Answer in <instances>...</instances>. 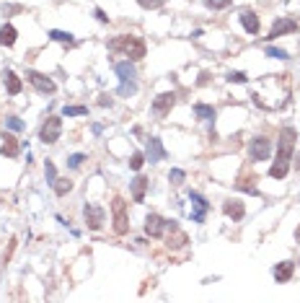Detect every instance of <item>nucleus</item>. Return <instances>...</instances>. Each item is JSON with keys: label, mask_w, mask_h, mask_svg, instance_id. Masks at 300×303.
<instances>
[{"label": "nucleus", "mask_w": 300, "mask_h": 303, "mask_svg": "<svg viewBox=\"0 0 300 303\" xmlns=\"http://www.w3.org/2000/svg\"><path fill=\"white\" fill-rule=\"evenodd\" d=\"M109 50L112 52H122L127 55L130 60H142L145 57V41L140 36H130V34H124V36H114L109 41Z\"/></svg>", "instance_id": "obj_1"}, {"label": "nucleus", "mask_w": 300, "mask_h": 303, "mask_svg": "<svg viewBox=\"0 0 300 303\" xmlns=\"http://www.w3.org/2000/svg\"><path fill=\"white\" fill-rule=\"evenodd\" d=\"M295 140H297L295 127H282L280 129V143H277V158H280V161H292V156H295Z\"/></svg>", "instance_id": "obj_2"}, {"label": "nucleus", "mask_w": 300, "mask_h": 303, "mask_svg": "<svg viewBox=\"0 0 300 303\" xmlns=\"http://www.w3.org/2000/svg\"><path fill=\"white\" fill-rule=\"evenodd\" d=\"M60 135H62V119L60 117H47L44 124H41V129H39V140L52 145V143L60 140Z\"/></svg>", "instance_id": "obj_3"}, {"label": "nucleus", "mask_w": 300, "mask_h": 303, "mask_svg": "<svg viewBox=\"0 0 300 303\" xmlns=\"http://www.w3.org/2000/svg\"><path fill=\"white\" fill-rule=\"evenodd\" d=\"M112 215H114V231L119 236H124L127 231H130V221H127V202L122 197H114L112 202Z\"/></svg>", "instance_id": "obj_4"}, {"label": "nucleus", "mask_w": 300, "mask_h": 303, "mask_svg": "<svg viewBox=\"0 0 300 303\" xmlns=\"http://www.w3.org/2000/svg\"><path fill=\"white\" fill-rule=\"evenodd\" d=\"M248 156H251V161H267V158L272 156V143H269V138H264V135L254 138V140L248 143Z\"/></svg>", "instance_id": "obj_5"}, {"label": "nucleus", "mask_w": 300, "mask_h": 303, "mask_svg": "<svg viewBox=\"0 0 300 303\" xmlns=\"http://www.w3.org/2000/svg\"><path fill=\"white\" fill-rule=\"evenodd\" d=\"M26 78H29V83L34 85V89H36L39 94H55V91H57L55 80H52V78H47L44 73H36V70H26Z\"/></svg>", "instance_id": "obj_6"}, {"label": "nucleus", "mask_w": 300, "mask_h": 303, "mask_svg": "<svg viewBox=\"0 0 300 303\" xmlns=\"http://www.w3.org/2000/svg\"><path fill=\"white\" fill-rule=\"evenodd\" d=\"M83 218H85V226H88L91 231H101V226L106 221V212L98 205H85L83 207Z\"/></svg>", "instance_id": "obj_7"}, {"label": "nucleus", "mask_w": 300, "mask_h": 303, "mask_svg": "<svg viewBox=\"0 0 300 303\" xmlns=\"http://www.w3.org/2000/svg\"><path fill=\"white\" fill-rule=\"evenodd\" d=\"M189 200H191V205H194V212H191V221H194V223H205L207 212H210V202L202 197L199 192H194V189H189Z\"/></svg>", "instance_id": "obj_8"}, {"label": "nucleus", "mask_w": 300, "mask_h": 303, "mask_svg": "<svg viewBox=\"0 0 300 303\" xmlns=\"http://www.w3.org/2000/svg\"><path fill=\"white\" fill-rule=\"evenodd\" d=\"M166 226H168V221L161 218L158 212H150L145 218V233L150 236V239H161V236L166 233Z\"/></svg>", "instance_id": "obj_9"}, {"label": "nucleus", "mask_w": 300, "mask_h": 303, "mask_svg": "<svg viewBox=\"0 0 300 303\" xmlns=\"http://www.w3.org/2000/svg\"><path fill=\"white\" fill-rule=\"evenodd\" d=\"M166 233H168V236H166V246H168V249H181V246H186V241H189V239H186V233H184L174 221H168Z\"/></svg>", "instance_id": "obj_10"}, {"label": "nucleus", "mask_w": 300, "mask_h": 303, "mask_svg": "<svg viewBox=\"0 0 300 303\" xmlns=\"http://www.w3.org/2000/svg\"><path fill=\"white\" fill-rule=\"evenodd\" d=\"M176 106V94L174 91H166V94H161V96H156V101H153V112L158 114V117H166L171 109Z\"/></svg>", "instance_id": "obj_11"}, {"label": "nucleus", "mask_w": 300, "mask_h": 303, "mask_svg": "<svg viewBox=\"0 0 300 303\" xmlns=\"http://www.w3.org/2000/svg\"><path fill=\"white\" fill-rule=\"evenodd\" d=\"M297 31V21L295 18H277L272 24V31H269V39H277V36H285V34H295Z\"/></svg>", "instance_id": "obj_12"}, {"label": "nucleus", "mask_w": 300, "mask_h": 303, "mask_svg": "<svg viewBox=\"0 0 300 303\" xmlns=\"http://www.w3.org/2000/svg\"><path fill=\"white\" fill-rule=\"evenodd\" d=\"M163 158H166V148H163V143H161L158 138H150V140H147V150H145V161L158 163V161H163Z\"/></svg>", "instance_id": "obj_13"}, {"label": "nucleus", "mask_w": 300, "mask_h": 303, "mask_svg": "<svg viewBox=\"0 0 300 303\" xmlns=\"http://www.w3.org/2000/svg\"><path fill=\"white\" fill-rule=\"evenodd\" d=\"M241 24H243V29H246L251 36H256V34H259V29H262L259 16H256L254 11H243V13H241Z\"/></svg>", "instance_id": "obj_14"}, {"label": "nucleus", "mask_w": 300, "mask_h": 303, "mask_svg": "<svg viewBox=\"0 0 300 303\" xmlns=\"http://www.w3.org/2000/svg\"><path fill=\"white\" fill-rule=\"evenodd\" d=\"M223 212L228 215V218H233V221H241L246 215V207L238 200H228V202H223Z\"/></svg>", "instance_id": "obj_15"}, {"label": "nucleus", "mask_w": 300, "mask_h": 303, "mask_svg": "<svg viewBox=\"0 0 300 303\" xmlns=\"http://www.w3.org/2000/svg\"><path fill=\"white\" fill-rule=\"evenodd\" d=\"M292 272H295V265H292V262H280V265H274V270H272V275H274L277 283H287V280L292 277Z\"/></svg>", "instance_id": "obj_16"}, {"label": "nucleus", "mask_w": 300, "mask_h": 303, "mask_svg": "<svg viewBox=\"0 0 300 303\" xmlns=\"http://www.w3.org/2000/svg\"><path fill=\"white\" fill-rule=\"evenodd\" d=\"M147 179L145 177H135V182H132V200L135 202H145V192H147Z\"/></svg>", "instance_id": "obj_17"}, {"label": "nucleus", "mask_w": 300, "mask_h": 303, "mask_svg": "<svg viewBox=\"0 0 300 303\" xmlns=\"http://www.w3.org/2000/svg\"><path fill=\"white\" fill-rule=\"evenodd\" d=\"M194 114H197V119H202V122H212V124H215V117H218V112L212 109L210 104H194Z\"/></svg>", "instance_id": "obj_18"}, {"label": "nucleus", "mask_w": 300, "mask_h": 303, "mask_svg": "<svg viewBox=\"0 0 300 303\" xmlns=\"http://www.w3.org/2000/svg\"><path fill=\"white\" fill-rule=\"evenodd\" d=\"M114 70H117V75H119V80H135V65L127 60V62H117L114 65Z\"/></svg>", "instance_id": "obj_19"}, {"label": "nucleus", "mask_w": 300, "mask_h": 303, "mask_svg": "<svg viewBox=\"0 0 300 303\" xmlns=\"http://www.w3.org/2000/svg\"><path fill=\"white\" fill-rule=\"evenodd\" d=\"M16 36H18L16 26L3 24V29H0V45H3V47H13L16 45Z\"/></svg>", "instance_id": "obj_20"}, {"label": "nucleus", "mask_w": 300, "mask_h": 303, "mask_svg": "<svg viewBox=\"0 0 300 303\" xmlns=\"http://www.w3.org/2000/svg\"><path fill=\"white\" fill-rule=\"evenodd\" d=\"M287 171H290V161L274 158V163H272V168H269V177H272V179H285Z\"/></svg>", "instance_id": "obj_21"}, {"label": "nucleus", "mask_w": 300, "mask_h": 303, "mask_svg": "<svg viewBox=\"0 0 300 303\" xmlns=\"http://www.w3.org/2000/svg\"><path fill=\"white\" fill-rule=\"evenodd\" d=\"M6 89H8V94H11V96H18V94H21V89H24V83H21V78H18L13 70H8V73H6Z\"/></svg>", "instance_id": "obj_22"}, {"label": "nucleus", "mask_w": 300, "mask_h": 303, "mask_svg": "<svg viewBox=\"0 0 300 303\" xmlns=\"http://www.w3.org/2000/svg\"><path fill=\"white\" fill-rule=\"evenodd\" d=\"M18 140L13 138V135H6V140H3V148H0V153H3L6 158H16L18 156Z\"/></svg>", "instance_id": "obj_23"}, {"label": "nucleus", "mask_w": 300, "mask_h": 303, "mask_svg": "<svg viewBox=\"0 0 300 303\" xmlns=\"http://www.w3.org/2000/svg\"><path fill=\"white\" fill-rule=\"evenodd\" d=\"M235 189H241V192H248V194H259V189H256V177H241L238 182H235Z\"/></svg>", "instance_id": "obj_24"}, {"label": "nucleus", "mask_w": 300, "mask_h": 303, "mask_svg": "<svg viewBox=\"0 0 300 303\" xmlns=\"http://www.w3.org/2000/svg\"><path fill=\"white\" fill-rule=\"evenodd\" d=\"M117 94L124 96V99H127V96H135V94H137V83H135V80H122L119 89H117Z\"/></svg>", "instance_id": "obj_25"}, {"label": "nucleus", "mask_w": 300, "mask_h": 303, "mask_svg": "<svg viewBox=\"0 0 300 303\" xmlns=\"http://www.w3.org/2000/svg\"><path fill=\"white\" fill-rule=\"evenodd\" d=\"M49 39H55V41H62V45H73V34H70V31L52 29V31H49Z\"/></svg>", "instance_id": "obj_26"}, {"label": "nucleus", "mask_w": 300, "mask_h": 303, "mask_svg": "<svg viewBox=\"0 0 300 303\" xmlns=\"http://www.w3.org/2000/svg\"><path fill=\"white\" fill-rule=\"evenodd\" d=\"M52 187H55V192L60 194V197H65V194L73 189V182H70V179H55Z\"/></svg>", "instance_id": "obj_27"}, {"label": "nucleus", "mask_w": 300, "mask_h": 303, "mask_svg": "<svg viewBox=\"0 0 300 303\" xmlns=\"http://www.w3.org/2000/svg\"><path fill=\"white\" fill-rule=\"evenodd\" d=\"M62 114H65V117H85V114H88V106H65Z\"/></svg>", "instance_id": "obj_28"}, {"label": "nucleus", "mask_w": 300, "mask_h": 303, "mask_svg": "<svg viewBox=\"0 0 300 303\" xmlns=\"http://www.w3.org/2000/svg\"><path fill=\"white\" fill-rule=\"evenodd\" d=\"M137 3H140V8H145V11H156V8L166 6L168 0H137Z\"/></svg>", "instance_id": "obj_29"}, {"label": "nucleus", "mask_w": 300, "mask_h": 303, "mask_svg": "<svg viewBox=\"0 0 300 303\" xmlns=\"http://www.w3.org/2000/svg\"><path fill=\"white\" fill-rule=\"evenodd\" d=\"M230 3H233V0H205V6L212 8V11H225Z\"/></svg>", "instance_id": "obj_30"}, {"label": "nucleus", "mask_w": 300, "mask_h": 303, "mask_svg": "<svg viewBox=\"0 0 300 303\" xmlns=\"http://www.w3.org/2000/svg\"><path fill=\"white\" fill-rule=\"evenodd\" d=\"M264 52H267V57H272V60H287V57H290V55H287L285 50H280V47H267Z\"/></svg>", "instance_id": "obj_31"}, {"label": "nucleus", "mask_w": 300, "mask_h": 303, "mask_svg": "<svg viewBox=\"0 0 300 303\" xmlns=\"http://www.w3.org/2000/svg\"><path fill=\"white\" fill-rule=\"evenodd\" d=\"M184 171L181 168H171V174H168V179H171V184H174V187H179V184H184Z\"/></svg>", "instance_id": "obj_32"}, {"label": "nucleus", "mask_w": 300, "mask_h": 303, "mask_svg": "<svg viewBox=\"0 0 300 303\" xmlns=\"http://www.w3.org/2000/svg\"><path fill=\"white\" fill-rule=\"evenodd\" d=\"M142 163H145V153H140V150H137V153H132V158H130V168H132V171H140Z\"/></svg>", "instance_id": "obj_33"}, {"label": "nucleus", "mask_w": 300, "mask_h": 303, "mask_svg": "<svg viewBox=\"0 0 300 303\" xmlns=\"http://www.w3.org/2000/svg\"><path fill=\"white\" fill-rule=\"evenodd\" d=\"M44 177H47V184H55V179H57V168H55L52 161L44 163Z\"/></svg>", "instance_id": "obj_34"}, {"label": "nucleus", "mask_w": 300, "mask_h": 303, "mask_svg": "<svg viewBox=\"0 0 300 303\" xmlns=\"http://www.w3.org/2000/svg\"><path fill=\"white\" fill-rule=\"evenodd\" d=\"M6 124H8V129H13V133H21V129H24V122H21L18 117H8Z\"/></svg>", "instance_id": "obj_35"}, {"label": "nucleus", "mask_w": 300, "mask_h": 303, "mask_svg": "<svg viewBox=\"0 0 300 303\" xmlns=\"http://www.w3.org/2000/svg\"><path fill=\"white\" fill-rule=\"evenodd\" d=\"M248 78H246V73H238V70H235V73H228V83H246Z\"/></svg>", "instance_id": "obj_36"}, {"label": "nucleus", "mask_w": 300, "mask_h": 303, "mask_svg": "<svg viewBox=\"0 0 300 303\" xmlns=\"http://www.w3.org/2000/svg\"><path fill=\"white\" fill-rule=\"evenodd\" d=\"M83 161H85V156H83V153H75V156H70V158H68V166H70V168H80V163H83Z\"/></svg>", "instance_id": "obj_37"}, {"label": "nucleus", "mask_w": 300, "mask_h": 303, "mask_svg": "<svg viewBox=\"0 0 300 303\" xmlns=\"http://www.w3.org/2000/svg\"><path fill=\"white\" fill-rule=\"evenodd\" d=\"M112 104H114V101H112L109 94H101V96H98V106H112Z\"/></svg>", "instance_id": "obj_38"}, {"label": "nucleus", "mask_w": 300, "mask_h": 303, "mask_svg": "<svg viewBox=\"0 0 300 303\" xmlns=\"http://www.w3.org/2000/svg\"><path fill=\"white\" fill-rule=\"evenodd\" d=\"M93 16H96V18L101 21V24H109V16H106V13H104L101 8H96V11H93Z\"/></svg>", "instance_id": "obj_39"}, {"label": "nucleus", "mask_w": 300, "mask_h": 303, "mask_svg": "<svg viewBox=\"0 0 300 303\" xmlns=\"http://www.w3.org/2000/svg\"><path fill=\"white\" fill-rule=\"evenodd\" d=\"M207 80H210V75H207V73H202V75H199V85H207Z\"/></svg>", "instance_id": "obj_40"}, {"label": "nucleus", "mask_w": 300, "mask_h": 303, "mask_svg": "<svg viewBox=\"0 0 300 303\" xmlns=\"http://www.w3.org/2000/svg\"><path fill=\"white\" fill-rule=\"evenodd\" d=\"M295 168H297V171H300V156H297V158H295Z\"/></svg>", "instance_id": "obj_41"}]
</instances>
